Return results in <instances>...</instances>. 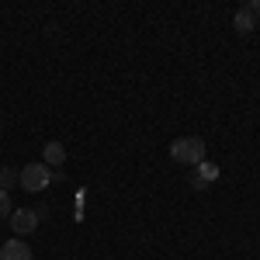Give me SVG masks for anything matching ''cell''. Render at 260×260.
I'll return each instance as SVG.
<instances>
[{
  "mask_svg": "<svg viewBox=\"0 0 260 260\" xmlns=\"http://www.w3.org/2000/svg\"><path fill=\"white\" fill-rule=\"evenodd\" d=\"M212 180H219V167L212 160H201L198 167H194V174H191V184H194V187H208Z\"/></svg>",
  "mask_w": 260,
  "mask_h": 260,
  "instance_id": "obj_5",
  "label": "cell"
},
{
  "mask_svg": "<svg viewBox=\"0 0 260 260\" xmlns=\"http://www.w3.org/2000/svg\"><path fill=\"white\" fill-rule=\"evenodd\" d=\"M18 184L24 191H45V187L52 184V170H49L45 163H28L18 174Z\"/></svg>",
  "mask_w": 260,
  "mask_h": 260,
  "instance_id": "obj_2",
  "label": "cell"
},
{
  "mask_svg": "<svg viewBox=\"0 0 260 260\" xmlns=\"http://www.w3.org/2000/svg\"><path fill=\"white\" fill-rule=\"evenodd\" d=\"M233 24H236V31H240V35H250V31L257 28V18H253L246 7H240V11H236V18H233Z\"/></svg>",
  "mask_w": 260,
  "mask_h": 260,
  "instance_id": "obj_7",
  "label": "cell"
},
{
  "mask_svg": "<svg viewBox=\"0 0 260 260\" xmlns=\"http://www.w3.org/2000/svg\"><path fill=\"white\" fill-rule=\"evenodd\" d=\"M0 260H31V250L21 236H14V240H7L0 246Z\"/></svg>",
  "mask_w": 260,
  "mask_h": 260,
  "instance_id": "obj_4",
  "label": "cell"
},
{
  "mask_svg": "<svg viewBox=\"0 0 260 260\" xmlns=\"http://www.w3.org/2000/svg\"><path fill=\"white\" fill-rule=\"evenodd\" d=\"M11 212H14V208H11V194H7V191H0V222L11 219Z\"/></svg>",
  "mask_w": 260,
  "mask_h": 260,
  "instance_id": "obj_9",
  "label": "cell"
},
{
  "mask_svg": "<svg viewBox=\"0 0 260 260\" xmlns=\"http://www.w3.org/2000/svg\"><path fill=\"white\" fill-rule=\"evenodd\" d=\"M11 229H14L18 236L35 233V229H39V212H35V208H18V212H11Z\"/></svg>",
  "mask_w": 260,
  "mask_h": 260,
  "instance_id": "obj_3",
  "label": "cell"
},
{
  "mask_svg": "<svg viewBox=\"0 0 260 260\" xmlns=\"http://www.w3.org/2000/svg\"><path fill=\"white\" fill-rule=\"evenodd\" d=\"M243 7H246V11H250L253 18H257V14H260V0H250V4H243Z\"/></svg>",
  "mask_w": 260,
  "mask_h": 260,
  "instance_id": "obj_10",
  "label": "cell"
},
{
  "mask_svg": "<svg viewBox=\"0 0 260 260\" xmlns=\"http://www.w3.org/2000/svg\"><path fill=\"white\" fill-rule=\"evenodd\" d=\"M42 156H45V167L52 170V167H62L66 163V146H62L59 139L45 142V149H42Z\"/></svg>",
  "mask_w": 260,
  "mask_h": 260,
  "instance_id": "obj_6",
  "label": "cell"
},
{
  "mask_svg": "<svg viewBox=\"0 0 260 260\" xmlns=\"http://www.w3.org/2000/svg\"><path fill=\"white\" fill-rule=\"evenodd\" d=\"M18 184V174H14V167H0V191H11Z\"/></svg>",
  "mask_w": 260,
  "mask_h": 260,
  "instance_id": "obj_8",
  "label": "cell"
},
{
  "mask_svg": "<svg viewBox=\"0 0 260 260\" xmlns=\"http://www.w3.org/2000/svg\"><path fill=\"white\" fill-rule=\"evenodd\" d=\"M170 160L184 163V167H198L205 160V139L198 136H180V139L170 142Z\"/></svg>",
  "mask_w": 260,
  "mask_h": 260,
  "instance_id": "obj_1",
  "label": "cell"
},
{
  "mask_svg": "<svg viewBox=\"0 0 260 260\" xmlns=\"http://www.w3.org/2000/svg\"><path fill=\"white\" fill-rule=\"evenodd\" d=\"M108 260H111V257H108Z\"/></svg>",
  "mask_w": 260,
  "mask_h": 260,
  "instance_id": "obj_11",
  "label": "cell"
}]
</instances>
